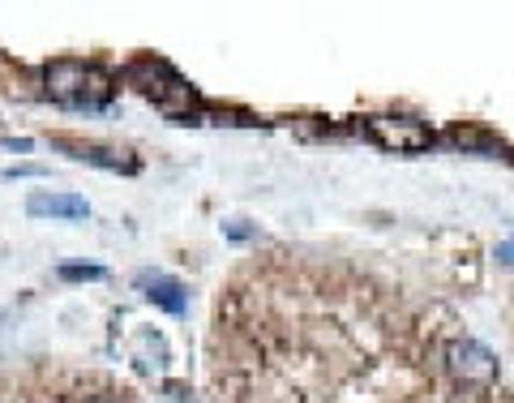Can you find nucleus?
I'll return each instance as SVG.
<instances>
[{"mask_svg": "<svg viewBox=\"0 0 514 403\" xmlns=\"http://www.w3.org/2000/svg\"><path fill=\"white\" fill-rule=\"evenodd\" d=\"M43 91H48V99H56L60 108L95 112V108H108L112 103L116 78L90 61H48L43 65Z\"/></svg>", "mask_w": 514, "mask_h": 403, "instance_id": "1", "label": "nucleus"}, {"mask_svg": "<svg viewBox=\"0 0 514 403\" xmlns=\"http://www.w3.org/2000/svg\"><path fill=\"white\" fill-rule=\"evenodd\" d=\"M129 82L138 86V91L155 103L159 112H168V116H189L193 108H198L193 86L180 78L168 61H159V56H142V61H133L129 65Z\"/></svg>", "mask_w": 514, "mask_h": 403, "instance_id": "2", "label": "nucleus"}, {"mask_svg": "<svg viewBox=\"0 0 514 403\" xmlns=\"http://www.w3.org/2000/svg\"><path fill=\"white\" fill-rule=\"evenodd\" d=\"M365 133L382 151H395V155H416L433 146V129L425 121H412V116H369Z\"/></svg>", "mask_w": 514, "mask_h": 403, "instance_id": "3", "label": "nucleus"}, {"mask_svg": "<svg viewBox=\"0 0 514 403\" xmlns=\"http://www.w3.org/2000/svg\"><path fill=\"white\" fill-rule=\"evenodd\" d=\"M446 369L467 386H489L497 378V356L476 339H455L446 348Z\"/></svg>", "mask_w": 514, "mask_h": 403, "instance_id": "4", "label": "nucleus"}, {"mask_svg": "<svg viewBox=\"0 0 514 403\" xmlns=\"http://www.w3.org/2000/svg\"><path fill=\"white\" fill-rule=\"evenodd\" d=\"M26 211L35 219H86V198H73V193H30Z\"/></svg>", "mask_w": 514, "mask_h": 403, "instance_id": "5", "label": "nucleus"}, {"mask_svg": "<svg viewBox=\"0 0 514 403\" xmlns=\"http://www.w3.org/2000/svg\"><path fill=\"white\" fill-rule=\"evenodd\" d=\"M138 288H146V296L150 301H155L159 309H168L172 318H180V313H185V288H180V283L172 279V275H159V271H142L138 275Z\"/></svg>", "mask_w": 514, "mask_h": 403, "instance_id": "6", "label": "nucleus"}, {"mask_svg": "<svg viewBox=\"0 0 514 403\" xmlns=\"http://www.w3.org/2000/svg\"><path fill=\"white\" fill-rule=\"evenodd\" d=\"M65 151H73V159L82 163H95V168H108V172H138V159L125 155V151H103V146H86V142H60Z\"/></svg>", "mask_w": 514, "mask_h": 403, "instance_id": "7", "label": "nucleus"}, {"mask_svg": "<svg viewBox=\"0 0 514 403\" xmlns=\"http://www.w3.org/2000/svg\"><path fill=\"white\" fill-rule=\"evenodd\" d=\"M446 142L463 146V151H480V155H497V151H502V142H497L493 133H485V129H450Z\"/></svg>", "mask_w": 514, "mask_h": 403, "instance_id": "8", "label": "nucleus"}, {"mask_svg": "<svg viewBox=\"0 0 514 403\" xmlns=\"http://www.w3.org/2000/svg\"><path fill=\"white\" fill-rule=\"evenodd\" d=\"M56 275L65 279V283H95V279H103L108 271H103V266H60Z\"/></svg>", "mask_w": 514, "mask_h": 403, "instance_id": "9", "label": "nucleus"}, {"mask_svg": "<svg viewBox=\"0 0 514 403\" xmlns=\"http://www.w3.org/2000/svg\"><path fill=\"white\" fill-rule=\"evenodd\" d=\"M39 172H43V168H9L5 176H9V181H13V176H39Z\"/></svg>", "mask_w": 514, "mask_h": 403, "instance_id": "10", "label": "nucleus"}, {"mask_svg": "<svg viewBox=\"0 0 514 403\" xmlns=\"http://www.w3.org/2000/svg\"><path fill=\"white\" fill-rule=\"evenodd\" d=\"M90 403H108V399H90Z\"/></svg>", "mask_w": 514, "mask_h": 403, "instance_id": "11", "label": "nucleus"}]
</instances>
